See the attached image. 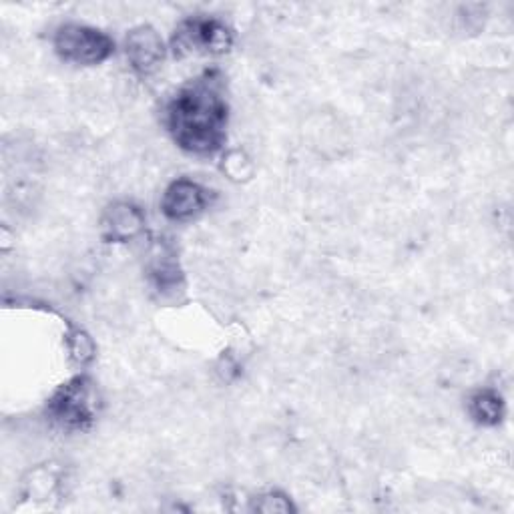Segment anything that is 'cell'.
<instances>
[{
    "instance_id": "5",
    "label": "cell",
    "mask_w": 514,
    "mask_h": 514,
    "mask_svg": "<svg viewBox=\"0 0 514 514\" xmlns=\"http://www.w3.org/2000/svg\"><path fill=\"white\" fill-rule=\"evenodd\" d=\"M107 225H109V229L115 237L129 239V237L139 233V229L143 225V217L135 207H131L127 203H121V205H115L109 211Z\"/></svg>"
},
{
    "instance_id": "2",
    "label": "cell",
    "mask_w": 514,
    "mask_h": 514,
    "mask_svg": "<svg viewBox=\"0 0 514 514\" xmlns=\"http://www.w3.org/2000/svg\"><path fill=\"white\" fill-rule=\"evenodd\" d=\"M57 49L65 59L89 65L103 61L111 51V43L97 31L83 27H65L57 37Z\"/></svg>"
},
{
    "instance_id": "4",
    "label": "cell",
    "mask_w": 514,
    "mask_h": 514,
    "mask_svg": "<svg viewBox=\"0 0 514 514\" xmlns=\"http://www.w3.org/2000/svg\"><path fill=\"white\" fill-rule=\"evenodd\" d=\"M203 205H205V197H203V189L199 185H195L191 181H177L165 193L163 211L171 219H187V217H193L195 213H199Z\"/></svg>"
},
{
    "instance_id": "6",
    "label": "cell",
    "mask_w": 514,
    "mask_h": 514,
    "mask_svg": "<svg viewBox=\"0 0 514 514\" xmlns=\"http://www.w3.org/2000/svg\"><path fill=\"white\" fill-rule=\"evenodd\" d=\"M474 416L484 424H494L500 418V400L494 394H478L472 400Z\"/></svg>"
},
{
    "instance_id": "1",
    "label": "cell",
    "mask_w": 514,
    "mask_h": 514,
    "mask_svg": "<svg viewBox=\"0 0 514 514\" xmlns=\"http://www.w3.org/2000/svg\"><path fill=\"white\" fill-rule=\"evenodd\" d=\"M223 105L211 87L199 85L185 91L171 109V125L179 143L197 153L219 145Z\"/></svg>"
},
{
    "instance_id": "3",
    "label": "cell",
    "mask_w": 514,
    "mask_h": 514,
    "mask_svg": "<svg viewBox=\"0 0 514 514\" xmlns=\"http://www.w3.org/2000/svg\"><path fill=\"white\" fill-rule=\"evenodd\" d=\"M127 55L131 59V65L139 71H153L159 61L163 59V45L161 39L153 29H137L127 39Z\"/></svg>"
}]
</instances>
